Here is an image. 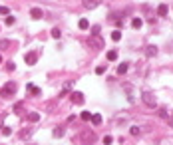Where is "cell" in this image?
Returning <instances> with one entry per match:
<instances>
[{
	"label": "cell",
	"instance_id": "6da1fadb",
	"mask_svg": "<svg viewBox=\"0 0 173 145\" xmlns=\"http://www.w3.org/2000/svg\"><path fill=\"white\" fill-rule=\"evenodd\" d=\"M141 98H143V103H145L147 107H157V101H155V95H153L149 90H143V93H141Z\"/></svg>",
	"mask_w": 173,
	"mask_h": 145
},
{
	"label": "cell",
	"instance_id": "7a4b0ae2",
	"mask_svg": "<svg viewBox=\"0 0 173 145\" xmlns=\"http://www.w3.org/2000/svg\"><path fill=\"white\" fill-rule=\"evenodd\" d=\"M16 90H18V86H16L14 82H8L6 86L0 90V93H2V98H10V95H14V93H16Z\"/></svg>",
	"mask_w": 173,
	"mask_h": 145
},
{
	"label": "cell",
	"instance_id": "3957f363",
	"mask_svg": "<svg viewBox=\"0 0 173 145\" xmlns=\"http://www.w3.org/2000/svg\"><path fill=\"white\" fill-rule=\"evenodd\" d=\"M88 44H90L92 50H101V48H104V38H101L100 34H98V36H90V42H88Z\"/></svg>",
	"mask_w": 173,
	"mask_h": 145
},
{
	"label": "cell",
	"instance_id": "277c9868",
	"mask_svg": "<svg viewBox=\"0 0 173 145\" xmlns=\"http://www.w3.org/2000/svg\"><path fill=\"white\" fill-rule=\"evenodd\" d=\"M96 139H98V137H96V133H93V131H88V129H86V131H82V143H84V145H92Z\"/></svg>",
	"mask_w": 173,
	"mask_h": 145
},
{
	"label": "cell",
	"instance_id": "5b68a950",
	"mask_svg": "<svg viewBox=\"0 0 173 145\" xmlns=\"http://www.w3.org/2000/svg\"><path fill=\"white\" fill-rule=\"evenodd\" d=\"M24 62H26L28 66H34V64L38 62V52H28L26 56H24Z\"/></svg>",
	"mask_w": 173,
	"mask_h": 145
},
{
	"label": "cell",
	"instance_id": "8992f818",
	"mask_svg": "<svg viewBox=\"0 0 173 145\" xmlns=\"http://www.w3.org/2000/svg\"><path fill=\"white\" fill-rule=\"evenodd\" d=\"M70 99H72L74 103H78V106H82V103H84V93H82V92H72Z\"/></svg>",
	"mask_w": 173,
	"mask_h": 145
},
{
	"label": "cell",
	"instance_id": "52a82bcc",
	"mask_svg": "<svg viewBox=\"0 0 173 145\" xmlns=\"http://www.w3.org/2000/svg\"><path fill=\"white\" fill-rule=\"evenodd\" d=\"M12 111L16 113V115H24V103H22V101H18V103H14Z\"/></svg>",
	"mask_w": 173,
	"mask_h": 145
},
{
	"label": "cell",
	"instance_id": "ba28073f",
	"mask_svg": "<svg viewBox=\"0 0 173 145\" xmlns=\"http://www.w3.org/2000/svg\"><path fill=\"white\" fill-rule=\"evenodd\" d=\"M30 16H32L34 20H42V16H44V14H42V8H32V10H30Z\"/></svg>",
	"mask_w": 173,
	"mask_h": 145
},
{
	"label": "cell",
	"instance_id": "9c48e42d",
	"mask_svg": "<svg viewBox=\"0 0 173 145\" xmlns=\"http://www.w3.org/2000/svg\"><path fill=\"white\" fill-rule=\"evenodd\" d=\"M82 4H84L86 8H96L98 4H101V2H100V0H84Z\"/></svg>",
	"mask_w": 173,
	"mask_h": 145
},
{
	"label": "cell",
	"instance_id": "30bf717a",
	"mask_svg": "<svg viewBox=\"0 0 173 145\" xmlns=\"http://www.w3.org/2000/svg\"><path fill=\"white\" fill-rule=\"evenodd\" d=\"M167 10H169L167 4H159L157 6V16H167Z\"/></svg>",
	"mask_w": 173,
	"mask_h": 145
},
{
	"label": "cell",
	"instance_id": "8fae6325",
	"mask_svg": "<svg viewBox=\"0 0 173 145\" xmlns=\"http://www.w3.org/2000/svg\"><path fill=\"white\" fill-rule=\"evenodd\" d=\"M28 121H32V123H36V121H40V113H36V111H30V113H28Z\"/></svg>",
	"mask_w": 173,
	"mask_h": 145
},
{
	"label": "cell",
	"instance_id": "7c38bea8",
	"mask_svg": "<svg viewBox=\"0 0 173 145\" xmlns=\"http://www.w3.org/2000/svg\"><path fill=\"white\" fill-rule=\"evenodd\" d=\"M127 68H129V64H127V62H121L120 66H118V74H120V76H121V74H126Z\"/></svg>",
	"mask_w": 173,
	"mask_h": 145
},
{
	"label": "cell",
	"instance_id": "4fadbf2b",
	"mask_svg": "<svg viewBox=\"0 0 173 145\" xmlns=\"http://www.w3.org/2000/svg\"><path fill=\"white\" fill-rule=\"evenodd\" d=\"M28 92L32 93V95H40V87H36V86H32V84H28Z\"/></svg>",
	"mask_w": 173,
	"mask_h": 145
},
{
	"label": "cell",
	"instance_id": "5bb4252c",
	"mask_svg": "<svg viewBox=\"0 0 173 145\" xmlns=\"http://www.w3.org/2000/svg\"><path fill=\"white\" fill-rule=\"evenodd\" d=\"M131 26L135 28V30H139V28L143 26V20H141V18H133L131 20Z\"/></svg>",
	"mask_w": 173,
	"mask_h": 145
},
{
	"label": "cell",
	"instance_id": "9a60e30c",
	"mask_svg": "<svg viewBox=\"0 0 173 145\" xmlns=\"http://www.w3.org/2000/svg\"><path fill=\"white\" fill-rule=\"evenodd\" d=\"M78 28H80V30H88V28H90V22H88L86 18H82L80 22H78Z\"/></svg>",
	"mask_w": 173,
	"mask_h": 145
},
{
	"label": "cell",
	"instance_id": "2e32d148",
	"mask_svg": "<svg viewBox=\"0 0 173 145\" xmlns=\"http://www.w3.org/2000/svg\"><path fill=\"white\" fill-rule=\"evenodd\" d=\"M145 54L149 56V58H151V56H155V54H157V46H147L145 48Z\"/></svg>",
	"mask_w": 173,
	"mask_h": 145
},
{
	"label": "cell",
	"instance_id": "e0dca14e",
	"mask_svg": "<svg viewBox=\"0 0 173 145\" xmlns=\"http://www.w3.org/2000/svg\"><path fill=\"white\" fill-rule=\"evenodd\" d=\"M54 137L56 139H60V137H64V127H56V129H54V133H52Z\"/></svg>",
	"mask_w": 173,
	"mask_h": 145
},
{
	"label": "cell",
	"instance_id": "ac0fdd59",
	"mask_svg": "<svg viewBox=\"0 0 173 145\" xmlns=\"http://www.w3.org/2000/svg\"><path fill=\"white\" fill-rule=\"evenodd\" d=\"M92 123H93V125H100V123H101V115H100V113H92Z\"/></svg>",
	"mask_w": 173,
	"mask_h": 145
},
{
	"label": "cell",
	"instance_id": "d6986e66",
	"mask_svg": "<svg viewBox=\"0 0 173 145\" xmlns=\"http://www.w3.org/2000/svg\"><path fill=\"white\" fill-rule=\"evenodd\" d=\"M107 60H109V62H115V60H118V50H109V52H107Z\"/></svg>",
	"mask_w": 173,
	"mask_h": 145
},
{
	"label": "cell",
	"instance_id": "ffe728a7",
	"mask_svg": "<svg viewBox=\"0 0 173 145\" xmlns=\"http://www.w3.org/2000/svg\"><path fill=\"white\" fill-rule=\"evenodd\" d=\"M112 40H113V42H120V40H121V30H113V32H112Z\"/></svg>",
	"mask_w": 173,
	"mask_h": 145
},
{
	"label": "cell",
	"instance_id": "44dd1931",
	"mask_svg": "<svg viewBox=\"0 0 173 145\" xmlns=\"http://www.w3.org/2000/svg\"><path fill=\"white\" fill-rule=\"evenodd\" d=\"M14 22H16V18H14L12 14H8V16H6V20H4V24H6V26H12Z\"/></svg>",
	"mask_w": 173,
	"mask_h": 145
},
{
	"label": "cell",
	"instance_id": "7402d4cb",
	"mask_svg": "<svg viewBox=\"0 0 173 145\" xmlns=\"http://www.w3.org/2000/svg\"><path fill=\"white\" fill-rule=\"evenodd\" d=\"M80 117L84 119V121H90V119H92V113H90V111H82V113H80Z\"/></svg>",
	"mask_w": 173,
	"mask_h": 145
},
{
	"label": "cell",
	"instance_id": "603a6c76",
	"mask_svg": "<svg viewBox=\"0 0 173 145\" xmlns=\"http://www.w3.org/2000/svg\"><path fill=\"white\" fill-rule=\"evenodd\" d=\"M60 36H62L60 28H52V38H56V40H58V38H60Z\"/></svg>",
	"mask_w": 173,
	"mask_h": 145
},
{
	"label": "cell",
	"instance_id": "cb8c5ba5",
	"mask_svg": "<svg viewBox=\"0 0 173 145\" xmlns=\"http://www.w3.org/2000/svg\"><path fill=\"white\" fill-rule=\"evenodd\" d=\"M8 46H10V42H8V40H2V42H0V50H6Z\"/></svg>",
	"mask_w": 173,
	"mask_h": 145
},
{
	"label": "cell",
	"instance_id": "d4e9b609",
	"mask_svg": "<svg viewBox=\"0 0 173 145\" xmlns=\"http://www.w3.org/2000/svg\"><path fill=\"white\" fill-rule=\"evenodd\" d=\"M159 117L167 119V109H165V107H159Z\"/></svg>",
	"mask_w": 173,
	"mask_h": 145
},
{
	"label": "cell",
	"instance_id": "484cf974",
	"mask_svg": "<svg viewBox=\"0 0 173 145\" xmlns=\"http://www.w3.org/2000/svg\"><path fill=\"white\" fill-rule=\"evenodd\" d=\"M112 141H113L112 135H106V137H104V145H112Z\"/></svg>",
	"mask_w": 173,
	"mask_h": 145
},
{
	"label": "cell",
	"instance_id": "4316f807",
	"mask_svg": "<svg viewBox=\"0 0 173 145\" xmlns=\"http://www.w3.org/2000/svg\"><path fill=\"white\" fill-rule=\"evenodd\" d=\"M10 133H12V129H10V127H2V135H10Z\"/></svg>",
	"mask_w": 173,
	"mask_h": 145
},
{
	"label": "cell",
	"instance_id": "83f0119b",
	"mask_svg": "<svg viewBox=\"0 0 173 145\" xmlns=\"http://www.w3.org/2000/svg\"><path fill=\"white\" fill-rule=\"evenodd\" d=\"M129 131H131V135H139V127H137V125H133Z\"/></svg>",
	"mask_w": 173,
	"mask_h": 145
},
{
	"label": "cell",
	"instance_id": "f1b7e54d",
	"mask_svg": "<svg viewBox=\"0 0 173 145\" xmlns=\"http://www.w3.org/2000/svg\"><path fill=\"white\" fill-rule=\"evenodd\" d=\"M6 70H10V72H12V70H16V64H14V62H8V64H6Z\"/></svg>",
	"mask_w": 173,
	"mask_h": 145
},
{
	"label": "cell",
	"instance_id": "f546056e",
	"mask_svg": "<svg viewBox=\"0 0 173 145\" xmlns=\"http://www.w3.org/2000/svg\"><path fill=\"white\" fill-rule=\"evenodd\" d=\"M104 72H106V68H104V66H98V68H96V74H98V76H101Z\"/></svg>",
	"mask_w": 173,
	"mask_h": 145
},
{
	"label": "cell",
	"instance_id": "4dcf8cb0",
	"mask_svg": "<svg viewBox=\"0 0 173 145\" xmlns=\"http://www.w3.org/2000/svg\"><path fill=\"white\" fill-rule=\"evenodd\" d=\"M100 34V26H93L92 28V36H98Z\"/></svg>",
	"mask_w": 173,
	"mask_h": 145
},
{
	"label": "cell",
	"instance_id": "1f68e13d",
	"mask_svg": "<svg viewBox=\"0 0 173 145\" xmlns=\"http://www.w3.org/2000/svg\"><path fill=\"white\" fill-rule=\"evenodd\" d=\"M8 12H10V10H8V6H0V14H4V16H6Z\"/></svg>",
	"mask_w": 173,
	"mask_h": 145
},
{
	"label": "cell",
	"instance_id": "d6a6232c",
	"mask_svg": "<svg viewBox=\"0 0 173 145\" xmlns=\"http://www.w3.org/2000/svg\"><path fill=\"white\" fill-rule=\"evenodd\" d=\"M167 121H169V125H173V115H171V117H167Z\"/></svg>",
	"mask_w": 173,
	"mask_h": 145
},
{
	"label": "cell",
	"instance_id": "836d02e7",
	"mask_svg": "<svg viewBox=\"0 0 173 145\" xmlns=\"http://www.w3.org/2000/svg\"><path fill=\"white\" fill-rule=\"evenodd\" d=\"M0 64H2V56H0Z\"/></svg>",
	"mask_w": 173,
	"mask_h": 145
}]
</instances>
